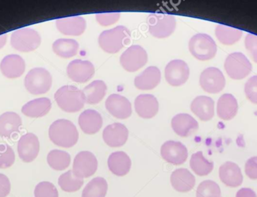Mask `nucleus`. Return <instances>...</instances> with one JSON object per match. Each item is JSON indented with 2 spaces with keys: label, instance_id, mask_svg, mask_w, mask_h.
<instances>
[{
  "label": "nucleus",
  "instance_id": "f257e3e1",
  "mask_svg": "<svg viewBox=\"0 0 257 197\" xmlns=\"http://www.w3.org/2000/svg\"><path fill=\"white\" fill-rule=\"evenodd\" d=\"M49 137L55 145L64 148H70L76 145L79 139L77 127L71 121L57 120L50 125Z\"/></svg>",
  "mask_w": 257,
  "mask_h": 197
},
{
  "label": "nucleus",
  "instance_id": "f03ea898",
  "mask_svg": "<svg viewBox=\"0 0 257 197\" xmlns=\"http://www.w3.org/2000/svg\"><path fill=\"white\" fill-rule=\"evenodd\" d=\"M131 32L127 27L118 26L104 31L98 38L100 48L107 54H117L130 42Z\"/></svg>",
  "mask_w": 257,
  "mask_h": 197
},
{
  "label": "nucleus",
  "instance_id": "7ed1b4c3",
  "mask_svg": "<svg viewBox=\"0 0 257 197\" xmlns=\"http://www.w3.org/2000/svg\"><path fill=\"white\" fill-rule=\"evenodd\" d=\"M60 109L66 112H77L83 109L86 102L83 90L74 86H64L54 94Z\"/></svg>",
  "mask_w": 257,
  "mask_h": 197
},
{
  "label": "nucleus",
  "instance_id": "20e7f679",
  "mask_svg": "<svg viewBox=\"0 0 257 197\" xmlns=\"http://www.w3.org/2000/svg\"><path fill=\"white\" fill-rule=\"evenodd\" d=\"M52 76L46 68L37 67L29 71L24 80L27 90L33 95L47 94L52 86Z\"/></svg>",
  "mask_w": 257,
  "mask_h": 197
},
{
  "label": "nucleus",
  "instance_id": "39448f33",
  "mask_svg": "<svg viewBox=\"0 0 257 197\" xmlns=\"http://www.w3.org/2000/svg\"><path fill=\"white\" fill-rule=\"evenodd\" d=\"M189 48L191 54L201 61L212 60L217 54V46L213 38L205 34L193 36L189 40Z\"/></svg>",
  "mask_w": 257,
  "mask_h": 197
},
{
  "label": "nucleus",
  "instance_id": "423d86ee",
  "mask_svg": "<svg viewBox=\"0 0 257 197\" xmlns=\"http://www.w3.org/2000/svg\"><path fill=\"white\" fill-rule=\"evenodd\" d=\"M11 46L17 51L22 52H32L40 46L41 37L34 28H19L13 32L11 36Z\"/></svg>",
  "mask_w": 257,
  "mask_h": 197
},
{
  "label": "nucleus",
  "instance_id": "0eeeda50",
  "mask_svg": "<svg viewBox=\"0 0 257 197\" xmlns=\"http://www.w3.org/2000/svg\"><path fill=\"white\" fill-rule=\"evenodd\" d=\"M224 68L229 77L235 80L245 78L250 74L252 64L242 52H232L225 58Z\"/></svg>",
  "mask_w": 257,
  "mask_h": 197
},
{
  "label": "nucleus",
  "instance_id": "6e6552de",
  "mask_svg": "<svg viewBox=\"0 0 257 197\" xmlns=\"http://www.w3.org/2000/svg\"><path fill=\"white\" fill-rule=\"evenodd\" d=\"M149 30L152 36L158 38L170 36L176 30V17L166 14H151L148 17Z\"/></svg>",
  "mask_w": 257,
  "mask_h": 197
},
{
  "label": "nucleus",
  "instance_id": "1a4fd4ad",
  "mask_svg": "<svg viewBox=\"0 0 257 197\" xmlns=\"http://www.w3.org/2000/svg\"><path fill=\"white\" fill-rule=\"evenodd\" d=\"M148 60L149 58L146 50L141 46L133 45L120 56V64L126 71L133 72L146 66Z\"/></svg>",
  "mask_w": 257,
  "mask_h": 197
},
{
  "label": "nucleus",
  "instance_id": "9d476101",
  "mask_svg": "<svg viewBox=\"0 0 257 197\" xmlns=\"http://www.w3.org/2000/svg\"><path fill=\"white\" fill-rule=\"evenodd\" d=\"M199 84L205 92L211 94H219L225 88V78L219 68L209 67L201 74Z\"/></svg>",
  "mask_w": 257,
  "mask_h": 197
},
{
  "label": "nucleus",
  "instance_id": "9b49d317",
  "mask_svg": "<svg viewBox=\"0 0 257 197\" xmlns=\"http://www.w3.org/2000/svg\"><path fill=\"white\" fill-rule=\"evenodd\" d=\"M98 162L95 156L89 151H81L77 154L73 164V172L77 176L84 179L95 174Z\"/></svg>",
  "mask_w": 257,
  "mask_h": 197
},
{
  "label": "nucleus",
  "instance_id": "f8f14e48",
  "mask_svg": "<svg viewBox=\"0 0 257 197\" xmlns=\"http://www.w3.org/2000/svg\"><path fill=\"white\" fill-rule=\"evenodd\" d=\"M189 67L182 60H174L166 66L165 68V77L169 85L172 86H180L189 80Z\"/></svg>",
  "mask_w": 257,
  "mask_h": 197
},
{
  "label": "nucleus",
  "instance_id": "ddd939ff",
  "mask_svg": "<svg viewBox=\"0 0 257 197\" xmlns=\"http://www.w3.org/2000/svg\"><path fill=\"white\" fill-rule=\"evenodd\" d=\"M94 66L88 60H74L67 66V74L74 82L84 84L94 76Z\"/></svg>",
  "mask_w": 257,
  "mask_h": 197
},
{
  "label": "nucleus",
  "instance_id": "4468645a",
  "mask_svg": "<svg viewBox=\"0 0 257 197\" xmlns=\"http://www.w3.org/2000/svg\"><path fill=\"white\" fill-rule=\"evenodd\" d=\"M19 156L24 162L35 160L40 152L38 137L32 132H27L21 136L17 144Z\"/></svg>",
  "mask_w": 257,
  "mask_h": 197
},
{
  "label": "nucleus",
  "instance_id": "2eb2a0df",
  "mask_svg": "<svg viewBox=\"0 0 257 197\" xmlns=\"http://www.w3.org/2000/svg\"><path fill=\"white\" fill-rule=\"evenodd\" d=\"M161 155L169 164L182 165L187 160L188 150L186 146L181 142L169 140L162 146Z\"/></svg>",
  "mask_w": 257,
  "mask_h": 197
},
{
  "label": "nucleus",
  "instance_id": "dca6fc26",
  "mask_svg": "<svg viewBox=\"0 0 257 197\" xmlns=\"http://www.w3.org/2000/svg\"><path fill=\"white\" fill-rule=\"evenodd\" d=\"M105 107L109 114L119 120H126L132 114V104L126 97L111 94L107 97Z\"/></svg>",
  "mask_w": 257,
  "mask_h": 197
},
{
  "label": "nucleus",
  "instance_id": "f3484780",
  "mask_svg": "<svg viewBox=\"0 0 257 197\" xmlns=\"http://www.w3.org/2000/svg\"><path fill=\"white\" fill-rule=\"evenodd\" d=\"M103 140L109 146L116 148L124 146L128 139V130L124 124L114 122L105 127Z\"/></svg>",
  "mask_w": 257,
  "mask_h": 197
},
{
  "label": "nucleus",
  "instance_id": "a211bd4d",
  "mask_svg": "<svg viewBox=\"0 0 257 197\" xmlns=\"http://www.w3.org/2000/svg\"><path fill=\"white\" fill-rule=\"evenodd\" d=\"M25 70V61L22 57L17 54L7 56L0 62V70L7 78H19L23 76Z\"/></svg>",
  "mask_w": 257,
  "mask_h": 197
},
{
  "label": "nucleus",
  "instance_id": "6ab92c4d",
  "mask_svg": "<svg viewBox=\"0 0 257 197\" xmlns=\"http://www.w3.org/2000/svg\"><path fill=\"white\" fill-rule=\"evenodd\" d=\"M56 26L60 32L66 36L82 35L87 28V22L80 16L60 18L56 21Z\"/></svg>",
  "mask_w": 257,
  "mask_h": 197
},
{
  "label": "nucleus",
  "instance_id": "aec40b11",
  "mask_svg": "<svg viewBox=\"0 0 257 197\" xmlns=\"http://www.w3.org/2000/svg\"><path fill=\"white\" fill-rule=\"evenodd\" d=\"M135 109L143 119H152L159 112V101L152 94H142L135 100Z\"/></svg>",
  "mask_w": 257,
  "mask_h": 197
},
{
  "label": "nucleus",
  "instance_id": "412c9836",
  "mask_svg": "<svg viewBox=\"0 0 257 197\" xmlns=\"http://www.w3.org/2000/svg\"><path fill=\"white\" fill-rule=\"evenodd\" d=\"M172 127L179 136L188 137L199 130V124L189 114H180L172 118Z\"/></svg>",
  "mask_w": 257,
  "mask_h": 197
},
{
  "label": "nucleus",
  "instance_id": "4be33fe9",
  "mask_svg": "<svg viewBox=\"0 0 257 197\" xmlns=\"http://www.w3.org/2000/svg\"><path fill=\"white\" fill-rule=\"evenodd\" d=\"M219 179L229 187L235 188L242 185L243 181L242 172L237 164L233 162H225L219 167Z\"/></svg>",
  "mask_w": 257,
  "mask_h": 197
},
{
  "label": "nucleus",
  "instance_id": "5701e85b",
  "mask_svg": "<svg viewBox=\"0 0 257 197\" xmlns=\"http://www.w3.org/2000/svg\"><path fill=\"white\" fill-rule=\"evenodd\" d=\"M191 110L201 120H211L215 114V102L211 97L199 96L191 104Z\"/></svg>",
  "mask_w": 257,
  "mask_h": 197
},
{
  "label": "nucleus",
  "instance_id": "b1692460",
  "mask_svg": "<svg viewBox=\"0 0 257 197\" xmlns=\"http://www.w3.org/2000/svg\"><path fill=\"white\" fill-rule=\"evenodd\" d=\"M78 124L84 134L93 135L101 129L103 119L101 115L94 110H87L80 114L78 118Z\"/></svg>",
  "mask_w": 257,
  "mask_h": 197
},
{
  "label": "nucleus",
  "instance_id": "393cba45",
  "mask_svg": "<svg viewBox=\"0 0 257 197\" xmlns=\"http://www.w3.org/2000/svg\"><path fill=\"white\" fill-rule=\"evenodd\" d=\"M161 82V71L158 67L149 66L135 78L134 84L141 90H151Z\"/></svg>",
  "mask_w": 257,
  "mask_h": 197
},
{
  "label": "nucleus",
  "instance_id": "a878e982",
  "mask_svg": "<svg viewBox=\"0 0 257 197\" xmlns=\"http://www.w3.org/2000/svg\"><path fill=\"white\" fill-rule=\"evenodd\" d=\"M171 184L176 191L187 192L192 190L195 185V178L187 169L180 168L172 172L170 177Z\"/></svg>",
  "mask_w": 257,
  "mask_h": 197
},
{
  "label": "nucleus",
  "instance_id": "bb28decb",
  "mask_svg": "<svg viewBox=\"0 0 257 197\" xmlns=\"http://www.w3.org/2000/svg\"><path fill=\"white\" fill-rule=\"evenodd\" d=\"M107 165L112 174L117 176H124L130 172L132 160L126 152L117 151L109 156Z\"/></svg>",
  "mask_w": 257,
  "mask_h": 197
},
{
  "label": "nucleus",
  "instance_id": "cd10ccee",
  "mask_svg": "<svg viewBox=\"0 0 257 197\" xmlns=\"http://www.w3.org/2000/svg\"><path fill=\"white\" fill-rule=\"evenodd\" d=\"M238 109L237 100L232 94H225L219 97L216 111L221 120L227 121L233 119L237 114Z\"/></svg>",
  "mask_w": 257,
  "mask_h": 197
},
{
  "label": "nucleus",
  "instance_id": "c85d7f7f",
  "mask_svg": "<svg viewBox=\"0 0 257 197\" xmlns=\"http://www.w3.org/2000/svg\"><path fill=\"white\" fill-rule=\"evenodd\" d=\"M52 107L50 98L47 97L35 98L22 107L23 114L31 118H40L49 114Z\"/></svg>",
  "mask_w": 257,
  "mask_h": 197
},
{
  "label": "nucleus",
  "instance_id": "c756f323",
  "mask_svg": "<svg viewBox=\"0 0 257 197\" xmlns=\"http://www.w3.org/2000/svg\"><path fill=\"white\" fill-rule=\"evenodd\" d=\"M22 126L21 117L14 112H7L0 116V136L10 138L17 134Z\"/></svg>",
  "mask_w": 257,
  "mask_h": 197
},
{
  "label": "nucleus",
  "instance_id": "7c9ffc66",
  "mask_svg": "<svg viewBox=\"0 0 257 197\" xmlns=\"http://www.w3.org/2000/svg\"><path fill=\"white\" fill-rule=\"evenodd\" d=\"M107 85L102 80H95L84 87L83 90L85 96L86 102L95 105L101 102L107 92Z\"/></svg>",
  "mask_w": 257,
  "mask_h": 197
},
{
  "label": "nucleus",
  "instance_id": "2f4dec72",
  "mask_svg": "<svg viewBox=\"0 0 257 197\" xmlns=\"http://www.w3.org/2000/svg\"><path fill=\"white\" fill-rule=\"evenodd\" d=\"M53 51L61 58L75 56L78 52L79 44L72 38H59L53 44Z\"/></svg>",
  "mask_w": 257,
  "mask_h": 197
},
{
  "label": "nucleus",
  "instance_id": "473e14b6",
  "mask_svg": "<svg viewBox=\"0 0 257 197\" xmlns=\"http://www.w3.org/2000/svg\"><path fill=\"white\" fill-rule=\"evenodd\" d=\"M215 34L221 44L225 46H232L240 40L243 32L239 28L218 25L215 28Z\"/></svg>",
  "mask_w": 257,
  "mask_h": 197
},
{
  "label": "nucleus",
  "instance_id": "72a5a7b5",
  "mask_svg": "<svg viewBox=\"0 0 257 197\" xmlns=\"http://www.w3.org/2000/svg\"><path fill=\"white\" fill-rule=\"evenodd\" d=\"M190 167L194 172L199 176H208L214 168V162L208 160L202 151L192 154L190 160Z\"/></svg>",
  "mask_w": 257,
  "mask_h": 197
},
{
  "label": "nucleus",
  "instance_id": "f704fd0d",
  "mask_svg": "<svg viewBox=\"0 0 257 197\" xmlns=\"http://www.w3.org/2000/svg\"><path fill=\"white\" fill-rule=\"evenodd\" d=\"M107 181L103 177H96L86 186L81 197H105L107 192Z\"/></svg>",
  "mask_w": 257,
  "mask_h": 197
},
{
  "label": "nucleus",
  "instance_id": "c9c22d12",
  "mask_svg": "<svg viewBox=\"0 0 257 197\" xmlns=\"http://www.w3.org/2000/svg\"><path fill=\"white\" fill-rule=\"evenodd\" d=\"M47 162L53 170L57 171L64 170L70 166V154L65 151L60 150H54L50 151L47 155Z\"/></svg>",
  "mask_w": 257,
  "mask_h": 197
},
{
  "label": "nucleus",
  "instance_id": "e433bc0d",
  "mask_svg": "<svg viewBox=\"0 0 257 197\" xmlns=\"http://www.w3.org/2000/svg\"><path fill=\"white\" fill-rule=\"evenodd\" d=\"M58 184L62 190L74 192L78 191L84 185V179L77 176L73 170H69L59 177Z\"/></svg>",
  "mask_w": 257,
  "mask_h": 197
},
{
  "label": "nucleus",
  "instance_id": "4c0bfd02",
  "mask_svg": "<svg viewBox=\"0 0 257 197\" xmlns=\"http://www.w3.org/2000/svg\"><path fill=\"white\" fill-rule=\"evenodd\" d=\"M196 197H221L220 188L214 181H203L198 186Z\"/></svg>",
  "mask_w": 257,
  "mask_h": 197
},
{
  "label": "nucleus",
  "instance_id": "58836bf2",
  "mask_svg": "<svg viewBox=\"0 0 257 197\" xmlns=\"http://www.w3.org/2000/svg\"><path fill=\"white\" fill-rule=\"evenodd\" d=\"M15 152L7 144H0V169H7L15 162Z\"/></svg>",
  "mask_w": 257,
  "mask_h": 197
},
{
  "label": "nucleus",
  "instance_id": "ea45409f",
  "mask_svg": "<svg viewBox=\"0 0 257 197\" xmlns=\"http://www.w3.org/2000/svg\"><path fill=\"white\" fill-rule=\"evenodd\" d=\"M34 196L59 197L58 190L52 182L44 181L36 186L34 190Z\"/></svg>",
  "mask_w": 257,
  "mask_h": 197
},
{
  "label": "nucleus",
  "instance_id": "a19ab883",
  "mask_svg": "<svg viewBox=\"0 0 257 197\" xmlns=\"http://www.w3.org/2000/svg\"><path fill=\"white\" fill-rule=\"evenodd\" d=\"M244 92L248 100L257 105V76H253L245 82Z\"/></svg>",
  "mask_w": 257,
  "mask_h": 197
},
{
  "label": "nucleus",
  "instance_id": "79ce46f5",
  "mask_svg": "<svg viewBox=\"0 0 257 197\" xmlns=\"http://www.w3.org/2000/svg\"><path fill=\"white\" fill-rule=\"evenodd\" d=\"M119 12H110V14H96L95 18L97 22L102 26H108L116 24L120 18Z\"/></svg>",
  "mask_w": 257,
  "mask_h": 197
},
{
  "label": "nucleus",
  "instance_id": "37998d69",
  "mask_svg": "<svg viewBox=\"0 0 257 197\" xmlns=\"http://www.w3.org/2000/svg\"><path fill=\"white\" fill-rule=\"evenodd\" d=\"M245 47L252 60L257 64V36L249 34L245 38Z\"/></svg>",
  "mask_w": 257,
  "mask_h": 197
},
{
  "label": "nucleus",
  "instance_id": "c03bdc74",
  "mask_svg": "<svg viewBox=\"0 0 257 197\" xmlns=\"http://www.w3.org/2000/svg\"><path fill=\"white\" fill-rule=\"evenodd\" d=\"M245 172L251 180H257V156L251 157L246 161Z\"/></svg>",
  "mask_w": 257,
  "mask_h": 197
},
{
  "label": "nucleus",
  "instance_id": "a18cd8bd",
  "mask_svg": "<svg viewBox=\"0 0 257 197\" xmlns=\"http://www.w3.org/2000/svg\"><path fill=\"white\" fill-rule=\"evenodd\" d=\"M11 190V184L7 176L0 174V197H7Z\"/></svg>",
  "mask_w": 257,
  "mask_h": 197
},
{
  "label": "nucleus",
  "instance_id": "49530a36",
  "mask_svg": "<svg viewBox=\"0 0 257 197\" xmlns=\"http://www.w3.org/2000/svg\"><path fill=\"white\" fill-rule=\"evenodd\" d=\"M235 197H257L256 194L249 188H242L238 191Z\"/></svg>",
  "mask_w": 257,
  "mask_h": 197
},
{
  "label": "nucleus",
  "instance_id": "de8ad7c7",
  "mask_svg": "<svg viewBox=\"0 0 257 197\" xmlns=\"http://www.w3.org/2000/svg\"><path fill=\"white\" fill-rule=\"evenodd\" d=\"M7 41V34L0 35V50L6 45Z\"/></svg>",
  "mask_w": 257,
  "mask_h": 197
}]
</instances>
